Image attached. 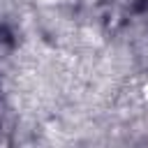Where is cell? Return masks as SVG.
<instances>
[{
    "mask_svg": "<svg viewBox=\"0 0 148 148\" xmlns=\"http://www.w3.org/2000/svg\"><path fill=\"white\" fill-rule=\"evenodd\" d=\"M143 95H146V97H148V83H146V86H143Z\"/></svg>",
    "mask_w": 148,
    "mask_h": 148,
    "instance_id": "1",
    "label": "cell"
}]
</instances>
